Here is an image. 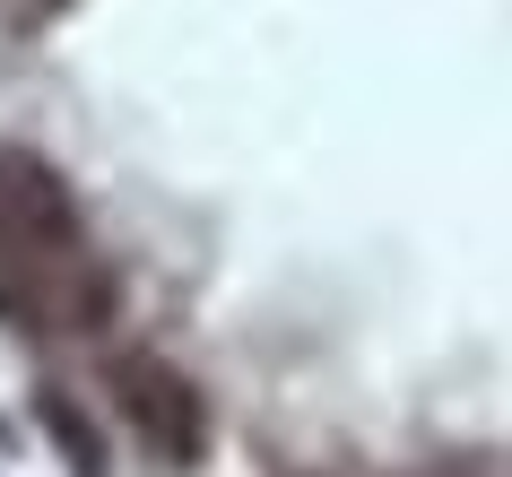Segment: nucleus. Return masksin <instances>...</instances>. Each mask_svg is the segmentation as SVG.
Instances as JSON below:
<instances>
[{
    "label": "nucleus",
    "mask_w": 512,
    "mask_h": 477,
    "mask_svg": "<svg viewBox=\"0 0 512 477\" xmlns=\"http://www.w3.org/2000/svg\"><path fill=\"white\" fill-rule=\"evenodd\" d=\"M113 313V269L79 226V200L35 148H0V321L96 330Z\"/></svg>",
    "instance_id": "nucleus-1"
},
{
    "label": "nucleus",
    "mask_w": 512,
    "mask_h": 477,
    "mask_svg": "<svg viewBox=\"0 0 512 477\" xmlns=\"http://www.w3.org/2000/svg\"><path fill=\"white\" fill-rule=\"evenodd\" d=\"M113 399H122L131 434L157 451L165 469H191V460L209 451V408H200V391H191L165 356H148V347L113 356Z\"/></svg>",
    "instance_id": "nucleus-2"
},
{
    "label": "nucleus",
    "mask_w": 512,
    "mask_h": 477,
    "mask_svg": "<svg viewBox=\"0 0 512 477\" xmlns=\"http://www.w3.org/2000/svg\"><path fill=\"white\" fill-rule=\"evenodd\" d=\"M35 425L53 434V451L70 460V477H105L113 460H105V434H96V417H87L70 391H35Z\"/></svg>",
    "instance_id": "nucleus-3"
},
{
    "label": "nucleus",
    "mask_w": 512,
    "mask_h": 477,
    "mask_svg": "<svg viewBox=\"0 0 512 477\" xmlns=\"http://www.w3.org/2000/svg\"><path fill=\"white\" fill-rule=\"evenodd\" d=\"M61 9H70V0H9V18H18V27H44V18H61Z\"/></svg>",
    "instance_id": "nucleus-4"
}]
</instances>
